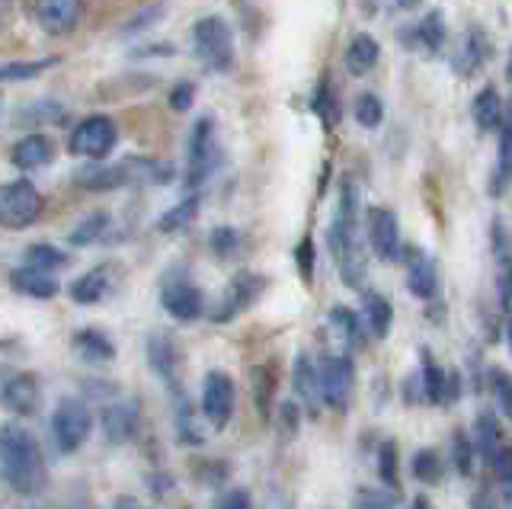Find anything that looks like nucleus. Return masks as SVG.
<instances>
[{"label": "nucleus", "instance_id": "nucleus-13", "mask_svg": "<svg viewBox=\"0 0 512 509\" xmlns=\"http://www.w3.org/2000/svg\"><path fill=\"white\" fill-rule=\"evenodd\" d=\"M100 426L112 445H125L138 436L141 429V404L135 397H125V401H112L100 413Z\"/></svg>", "mask_w": 512, "mask_h": 509}, {"label": "nucleus", "instance_id": "nucleus-21", "mask_svg": "<svg viewBox=\"0 0 512 509\" xmlns=\"http://www.w3.org/2000/svg\"><path fill=\"white\" fill-rule=\"evenodd\" d=\"M10 285H13V292H20L26 298H36V301H52L61 292V282L55 279V273H45V269H36L29 263L13 269Z\"/></svg>", "mask_w": 512, "mask_h": 509}, {"label": "nucleus", "instance_id": "nucleus-11", "mask_svg": "<svg viewBox=\"0 0 512 509\" xmlns=\"http://www.w3.org/2000/svg\"><path fill=\"white\" fill-rule=\"evenodd\" d=\"M368 225H365V234H368V247L378 260L384 263H394L404 257V244H400V225H397V215L391 209H384V205H372L368 209Z\"/></svg>", "mask_w": 512, "mask_h": 509}, {"label": "nucleus", "instance_id": "nucleus-39", "mask_svg": "<svg viewBox=\"0 0 512 509\" xmlns=\"http://www.w3.org/2000/svg\"><path fill=\"white\" fill-rule=\"evenodd\" d=\"M55 65H61V55H52V58H36V61H7V65L0 68V77H4V84L32 81V77H42L45 71H52Z\"/></svg>", "mask_w": 512, "mask_h": 509}, {"label": "nucleus", "instance_id": "nucleus-3", "mask_svg": "<svg viewBox=\"0 0 512 509\" xmlns=\"http://www.w3.org/2000/svg\"><path fill=\"white\" fill-rule=\"evenodd\" d=\"M221 161H224V154H221L218 135H215V119L202 116L196 125H192V135H189L186 177H183L186 189H202L218 173Z\"/></svg>", "mask_w": 512, "mask_h": 509}, {"label": "nucleus", "instance_id": "nucleus-63", "mask_svg": "<svg viewBox=\"0 0 512 509\" xmlns=\"http://www.w3.org/2000/svg\"><path fill=\"white\" fill-rule=\"evenodd\" d=\"M116 509H138V503H135V500H119Z\"/></svg>", "mask_w": 512, "mask_h": 509}, {"label": "nucleus", "instance_id": "nucleus-40", "mask_svg": "<svg viewBox=\"0 0 512 509\" xmlns=\"http://www.w3.org/2000/svg\"><path fill=\"white\" fill-rule=\"evenodd\" d=\"M189 474H192V481L208 487V490H215V487H224L228 484V477H231V465L228 461H221V458H202V461H192L189 465Z\"/></svg>", "mask_w": 512, "mask_h": 509}, {"label": "nucleus", "instance_id": "nucleus-47", "mask_svg": "<svg viewBox=\"0 0 512 509\" xmlns=\"http://www.w3.org/2000/svg\"><path fill=\"white\" fill-rule=\"evenodd\" d=\"M352 509H397V490L391 487H362L352 500Z\"/></svg>", "mask_w": 512, "mask_h": 509}, {"label": "nucleus", "instance_id": "nucleus-27", "mask_svg": "<svg viewBox=\"0 0 512 509\" xmlns=\"http://www.w3.org/2000/svg\"><path fill=\"white\" fill-rule=\"evenodd\" d=\"M144 349H148V365L151 369L167 381V385H173L176 378V365H180V349H176V343L167 337V333H151L148 343H144Z\"/></svg>", "mask_w": 512, "mask_h": 509}, {"label": "nucleus", "instance_id": "nucleus-29", "mask_svg": "<svg viewBox=\"0 0 512 509\" xmlns=\"http://www.w3.org/2000/svg\"><path fill=\"white\" fill-rule=\"evenodd\" d=\"M420 385H423V401L445 407V388H448V372L436 362L429 349H420Z\"/></svg>", "mask_w": 512, "mask_h": 509}, {"label": "nucleus", "instance_id": "nucleus-50", "mask_svg": "<svg viewBox=\"0 0 512 509\" xmlns=\"http://www.w3.org/2000/svg\"><path fill=\"white\" fill-rule=\"evenodd\" d=\"M208 247H212V253L221 260L234 257L237 247H240V231L231 228V225H221V228H215L212 234H208Z\"/></svg>", "mask_w": 512, "mask_h": 509}, {"label": "nucleus", "instance_id": "nucleus-32", "mask_svg": "<svg viewBox=\"0 0 512 509\" xmlns=\"http://www.w3.org/2000/svg\"><path fill=\"white\" fill-rule=\"evenodd\" d=\"M202 417L196 407H192L186 397H180V404H176V413H173V423H176V439L189 449H199L205 445V426H202Z\"/></svg>", "mask_w": 512, "mask_h": 509}, {"label": "nucleus", "instance_id": "nucleus-18", "mask_svg": "<svg viewBox=\"0 0 512 509\" xmlns=\"http://www.w3.org/2000/svg\"><path fill=\"white\" fill-rule=\"evenodd\" d=\"M4 404L16 417H32L42 404V388L39 378L32 372H16L4 381Z\"/></svg>", "mask_w": 512, "mask_h": 509}, {"label": "nucleus", "instance_id": "nucleus-31", "mask_svg": "<svg viewBox=\"0 0 512 509\" xmlns=\"http://www.w3.org/2000/svg\"><path fill=\"white\" fill-rule=\"evenodd\" d=\"M471 439H474V449H477V455L487 461V465H493V458H496V452L503 449V429H500V423H496V417L490 410H484L480 417L474 420V433H471Z\"/></svg>", "mask_w": 512, "mask_h": 509}, {"label": "nucleus", "instance_id": "nucleus-14", "mask_svg": "<svg viewBox=\"0 0 512 509\" xmlns=\"http://www.w3.org/2000/svg\"><path fill=\"white\" fill-rule=\"evenodd\" d=\"M84 0H36V23L48 36H71L84 20Z\"/></svg>", "mask_w": 512, "mask_h": 509}, {"label": "nucleus", "instance_id": "nucleus-48", "mask_svg": "<svg viewBox=\"0 0 512 509\" xmlns=\"http://www.w3.org/2000/svg\"><path fill=\"white\" fill-rule=\"evenodd\" d=\"M490 391H493V401L500 407V413L512 423V375L503 369H490Z\"/></svg>", "mask_w": 512, "mask_h": 509}, {"label": "nucleus", "instance_id": "nucleus-35", "mask_svg": "<svg viewBox=\"0 0 512 509\" xmlns=\"http://www.w3.org/2000/svg\"><path fill=\"white\" fill-rule=\"evenodd\" d=\"M327 324H330L333 330H340V337L346 340V346H352V349H365V343H368L365 327H368V324H362V317H359L356 311H349L346 305H336V308H330V314H327Z\"/></svg>", "mask_w": 512, "mask_h": 509}, {"label": "nucleus", "instance_id": "nucleus-58", "mask_svg": "<svg viewBox=\"0 0 512 509\" xmlns=\"http://www.w3.org/2000/svg\"><path fill=\"white\" fill-rule=\"evenodd\" d=\"M471 509H496L493 493L490 490H477L474 497H471Z\"/></svg>", "mask_w": 512, "mask_h": 509}, {"label": "nucleus", "instance_id": "nucleus-46", "mask_svg": "<svg viewBox=\"0 0 512 509\" xmlns=\"http://www.w3.org/2000/svg\"><path fill=\"white\" fill-rule=\"evenodd\" d=\"M64 119H68V109H64L61 103H55V100H42L36 106H26L23 113H20V122L23 125H39V122L61 125Z\"/></svg>", "mask_w": 512, "mask_h": 509}, {"label": "nucleus", "instance_id": "nucleus-12", "mask_svg": "<svg viewBox=\"0 0 512 509\" xmlns=\"http://www.w3.org/2000/svg\"><path fill=\"white\" fill-rule=\"evenodd\" d=\"M266 289V279L263 276H256V273H237L231 282H228V289H224L221 301H218V308L212 311V324H228L234 321V317L244 314L256 298L263 295Z\"/></svg>", "mask_w": 512, "mask_h": 509}, {"label": "nucleus", "instance_id": "nucleus-53", "mask_svg": "<svg viewBox=\"0 0 512 509\" xmlns=\"http://www.w3.org/2000/svg\"><path fill=\"white\" fill-rule=\"evenodd\" d=\"M215 509H253V500H250V490L244 487H231V490H224Z\"/></svg>", "mask_w": 512, "mask_h": 509}, {"label": "nucleus", "instance_id": "nucleus-62", "mask_svg": "<svg viewBox=\"0 0 512 509\" xmlns=\"http://www.w3.org/2000/svg\"><path fill=\"white\" fill-rule=\"evenodd\" d=\"M416 4H420V0H397V7H400V10H413Z\"/></svg>", "mask_w": 512, "mask_h": 509}, {"label": "nucleus", "instance_id": "nucleus-26", "mask_svg": "<svg viewBox=\"0 0 512 509\" xmlns=\"http://www.w3.org/2000/svg\"><path fill=\"white\" fill-rule=\"evenodd\" d=\"M378 58H381V45L372 36H368V33H356V36H352L349 45H346V55H343L346 71L352 77L372 74V68L378 65Z\"/></svg>", "mask_w": 512, "mask_h": 509}, {"label": "nucleus", "instance_id": "nucleus-57", "mask_svg": "<svg viewBox=\"0 0 512 509\" xmlns=\"http://www.w3.org/2000/svg\"><path fill=\"white\" fill-rule=\"evenodd\" d=\"M461 397V372H448V388H445V407H452Z\"/></svg>", "mask_w": 512, "mask_h": 509}, {"label": "nucleus", "instance_id": "nucleus-5", "mask_svg": "<svg viewBox=\"0 0 512 509\" xmlns=\"http://www.w3.org/2000/svg\"><path fill=\"white\" fill-rule=\"evenodd\" d=\"M93 433V410L80 397H61L52 413V439L61 455H74Z\"/></svg>", "mask_w": 512, "mask_h": 509}, {"label": "nucleus", "instance_id": "nucleus-2", "mask_svg": "<svg viewBox=\"0 0 512 509\" xmlns=\"http://www.w3.org/2000/svg\"><path fill=\"white\" fill-rule=\"evenodd\" d=\"M0 455H4V481L10 490L20 497H39L48 484V468L36 436L23 426L7 423L0 436Z\"/></svg>", "mask_w": 512, "mask_h": 509}, {"label": "nucleus", "instance_id": "nucleus-49", "mask_svg": "<svg viewBox=\"0 0 512 509\" xmlns=\"http://www.w3.org/2000/svg\"><path fill=\"white\" fill-rule=\"evenodd\" d=\"M295 266H298V276L304 279V285H314V273H317V247H314V237L304 234L298 247H295Z\"/></svg>", "mask_w": 512, "mask_h": 509}, {"label": "nucleus", "instance_id": "nucleus-30", "mask_svg": "<svg viewBox=\"0 0 512 509\" xmlns=\"http://www.w3.org/2000/svg\"><path fill=\"white\" fill-rule=\"evenodd\" d=\"M362 317H365L368 330H372V337H378V340L391 337L394 308H391V301L384 298L381 292H365L362 295Z\"/></svg>", "mask_w": 512, "mask_h": 509}, {"label": "nucleus", "instance_id": "nucleus-56", "mask_svg": "<svg viewBox=\"0 0 512 509\" xmlns=\"http://www.w3.org/2000/svg\"><path fill=\"white\" fill-rule=\"evenodd\" d=\"M160 13H164V4H154V7H148V10H141V13H138V20H132L125 29H128V33H138L141 26L157 23V20H160Z\"/></svg>", "mask_w": 512, "mask_h": 509}, {"label": "nucleus", "instance_id": "nucleus-61", "mask_svg": "<svg viewBox=\"0 0 512 509\" xmlns=\"http://www.w3.org/2000/svg\"><path fill=\"white\" fill-rule=\"evenodd\" d=\"M503 333H506V343H509V353H512V311H506V324H503Z\"/></svg>", "mask_w": 512, "mask_h": 509}, {"label": "nucleus", "instance_id": "nucleus-36", "mask_svg": "<svg viewBox=\"0 0 512 509\" xmlns=\"http://www.w3.org/2000/svg\"><path fill=\"white\" fill-rule=\"evenodd\" d=\"M311 109L317 113V119L324 122V129H336L340 125V116H343V109H340V97H336V87L333 81L324 74L317 81L314 87V100H311Z\"/></svg>", "mask_w": 512, "mask_h": 509}, {"label": "nucleus", "instance_id": "nucleus-44", "mask_svg": "<svg viewBox=\"0 0 512 509\" xmlns=\"http://www.w3.org/2000/svg\"><path fill=\"white\" fill-rule=\"evenodd\" d=\"M474 458H477V449H474L471 433H464V429H455V433H452V465H455V471L461 477H471Z\"/></svg>", "mask_w": 512, "mask_h": 509}, {"label": "nucleus", "instance_id": "nucleus-42", "mask_svg": "<svg viewBox=\"0 0 512 509\" xmlns=\"http://www.w3.org/2000/svg\"><path fill=\"white\" fill-rule=\"evenodd\" d=\"M410 474H413L420 484H439V481H442V474H445V465H442L439 452H432V449H420V452H413V461H410Z\"/></svg>", "mask_w": 512, "mask_h": 509}, {"label": "nucleus", "instance_id": "nucleus-60", "mask_svg": "<svg viewBox=\"0 0 512 509\" xmlns=\"http://www.w3.org/2000/svg\"><path fill=\"white\" fill-rule=\"evenodd\" d=\"M407 509H436V506H432V500L429 497H423V493H416V497L410 500V506Z\"/></svg>", "mask_w": 512, "mask_h": 509}, {"label": "nucleus", "instance_id": "nucleus-38", "mask_svg": "<svg viewBox=\"0 0 512 509\" xmlns=\"http://www.w3.org/2000/svg\"><path fill=\"white\" fill-rule=\"evenodd\" d=\"M250 381H253V401H256V410H260V417H263V420H269V413L276 410V407H272V401H276V375H272L269 365H253Z\"/></svg>", "mask_w": 512, "mask_h": 509}, {"label": "nucleus", "instance_id": "nucleus-4", "mask_svg": "<svg viewBox=\"0 0 512 509\" xmlns=\"http://www.w3.org/2000/svg\"><path fill=\"white\" fill-rule=\"evenodd\" d=\"M192 52L212 74H224L234 68V33L228 20L202 17L192 26Z\"/></svg>", "mask_w": 512, "mask_h": 509}, {"label": "nucleus", "instance_id": "nucleus-8", "mask_svg": "<svg viewBox=\"0 0 512 509\" xmlns=\"http://www.w3.org/2000/svg\"><path fill=\"white\" fill-rule=\"evenodd\" d=\"M160 305L164 311L173 317V321H183V324H192L199 321L202 311H205V298H202V289L196 282H192L183 269H176L164 279L160 285Z\"/></svg>", "mask_w": 512, "mask_h": 509}, {"label": "nucleus", "instance_id": "nucleus-64", "mask_svg": "<svg viewBox=\"0 0 512 509\" xmlns=\"http://www.w3.org/2000/svg\"><path fill=\"white\" fill-rule=\"evenodd\" d=\"M506 81L512 84V49H509V65H506Z\"/></svg>", "mask_w": 512, "mask_h": 509}, {"label": "nucleus", "instance_id": "nucleus-20", "mask_svg": "<svg viewBox=\"0 0 512 509\" xmlns=\"http://www.w3.org/2000/svg\"><path fill=\"white\" fill-rule=\"evenodd\" d=\"M493 55V42L487 36L484 26H468V36L461 42V52L455 55V74L458 77H471L474 71H480Z\"/></svg>", "mask_w": 512, "mask_h": 509}, {"label": "nucleus", "instance_id": "nucleus-1", "mask_svg": "<svg viewBox=\"0 0 512 509\" xmlns=\"http://www.w3.org/2000/svg\"><path fill=\"white\" fill-rule=\"evenodd\" d=\"M327 244L346 289H362L368 266L356 231V189H352V180L340 183V205H336V215L327 228Z\"/></svg>", "mask_w": 512, "mask_h": 509}, {"label": "nucleus", "instance_id": "nucleus-45", "mask_svg": "<svg viewBox=\"0 0 512 509\" xmlns=\"http://www.w3.org/2000/svg\"><path fill=\"white\" fill-rule=\"evenodd\" d=\"M352 113H356V122L362 129H378L384 122V103H381V97H375V93H359Z\"/></svg>", "mask_w": 512, "mask_h": 509}, {"label": "nucleus", "instance_id": "nucleus-24", "mask_svg": "<svg viewBox=\"0 0 512 509\" xmlns=\"http://www.w3.org/2000/svg\"><path fill=\"white\" fill-rule=\"evenodd\" d=\"M471 116H474V125L480 132H500L503 122H506V106H503V97L496 93V87H484L474 97L471 103Z\"/></svg>", "mask_w": 512, "mask_h": 509}, {"label": "nucleus", "instance_id": "nucleus-28", "mask_svg": "<svg viewBox=\"0 0 512 509\" xmlns=\"http://www.w3.org/2000/svg\"><path fill=\"white\" fill-rule=\"evenodd\" d=\"M445 39H448V26H445L442 10H432L413 26V42L410 45H413V49H420L423 55H439Z\"/></svg>", "mask_w": 512, "mask_h": 509}, {"label": "nucleus", "instance_id": "nucleus-22", "mask_svg": "<svg viewBox=\"0 0 512 509\" xmlns=\"http://www.w3.org/2000/svg\"><path fill=\"white\" fill-rule=\"evenodd\" d=\"M10 161H13V167H20V170H36V167L52 164L55 161V141L48 135H23L13 145Z\"/></svg>", "mask_w": 512, "mask_h": 509}, {"label": "nucleus", "instance_id": "nucleus-16", "mask_svg": "<svg viewBox=\"0 0 512 509\" xmlns=\"http://www.w3.org/2000/svg\"><path fill=\"white\" fill-rule=\"evenodd\" d=\"M490 247H493V266H496V298L500 308H512V241L503 228V221L496 218L490 228Z\"/></svg>", "mask_w": 512, "mask_h": 509}, {"label": "nucleus", "instance_id": "nucleus-7", "mask_svg": "<svg viewBox=\"0 0 512 509\" xmlns=\"http://www.w3.org/2000/svg\"><path fill=\"white\" fill-rule=\"evenodd\" d=\"M119 145V129L109 116H87L84 122L71 132L68 151L87 161H106Z\"/></svg>", "mask_w": 512, "mask_h": 509}, {"label": "nucleus", "instance_id": "nucleus-23", "mask_svg": "<svg viewBox=\"0 0 512 509\" xmlns=\"http://www.w3.org/2000/svg\"><path fill=\"white\" fill-rule=\"evenodd\" d=\"M109 285H112V273L109 266H96L90 273L77 276L71 285H68V295L74 305H100V301L109 295Z\"/></svg>", "mask_w": 512, "mask_h": 509}, {"label": "nucleus", "instance_id": "nucleus-55", "mask_svg": "<svg viewBox=\"0 0 512 509\" xmlns=\"http://www.w3.org/2000/svg\"><path fill=\"white\" fill-rule=\"evenodd\" d=\"M148 490L154 493L157 500H160V497H167V493L173 490V477H170L167 471H154V474L148 477Z\"/></svg>", "mask_w": 512, "mask_h": 509}, {"label": "nucleus", "instance_id": "nucleus-52", "mask_svg": "<svg viewBox=\"0 0 512 509\" xmlns=\"http://www.w3.org/2000/svg\"><path fill=\"white\" fill-rule=\"evenodd\" d=\"M276 423L282 426L285 436H295L298 433V423H301V410L295 401H279L276 407Z\"/></svg>", "mask_w": 512, "mask_h": 509}, {"label": "nucleus", "instance_id": "nucleus-41", "mask_svg": "<svg viewBox=\"0 0 512 509\" xmlns=\"http://www.w3.org/2000/svg\"><path fill=\"white\" fill-rule=\"evenodd\" d=\"M26 263L36 266V269H45V273H58V269H64L71 263V257L55 244H29Z\"/></svg>", "mask_w": 512, "mask_h": 509}, {"label": "nucleus", "instance_id": "nucleus-19", "mask_svg": "<svg viewBox=\"0 0 512 509\" xmlns=\"http://www.w3.org/2000/svg\"><path fill=\"white\" fill-rule=\"evenodd\" d=\"M292 388L308 410V417H317V407L324 404V397H320V365H314L308 353H298L292 362Z\"/></svg>", "mask_w": 512, "mask_h": 509}, {"label": "nucleus", "instance_id": "nucleus-51", "mask_svg": "<svg viewBox=\"0 0 512 509\" xmlns=\"http://www.w3.org/2000/svg\"><path fill=\"white\" fill-rule=\"evenodd\" d=\"M490 468H493V477L500 481V487L506 493V503L512 506V445H503V449L496 452Z\"/></svg>", "mask_w": 512, "mask_h": 509}, {"label": "nucleus", "instance_id": "nucleus-10", "mask_svg": "<svg viewBox=\"0 0 512 509\" xmlns=\"http://www.w3.org/2000/svg\"><path fill=\"white\" fill-rule=\"evenodd\" d=\"M234 407H237L234 378L228 372L212 369L202 381V413H205V420L212 423V429H224L234 417Z\"/></svg>", "mask_w": 512, "mask_h": 509}, {"label": "nucleus", "instance_id": "nucleus-37", "mask_svg": "<svg viewBox=\"0 0 512 509\" xmlns=\"http://www.w3.org/2000/svg\"><path fill=\"white\" fill-rule=\"evenodd\" d=\"M109 225H112L109 212H90L84 221H77V225L68 231V244L71 247H90V244L100 241V237H106Z\"/></svg>", "mask_w": 512, "mask_h": 509}, {"label": "nucleus", "instance_id": "nucleus-54", "mask_svg": "<svg viewBox=\"0 0 512 509\" xmlns=\"http://www.w3.org/2000/svg\"><path fill=\"white\" fill-rule=\"evenodd\" d=\"M192 100H196V84L192 81H180L170 90V109H176V113H186Z\"/></svg>", "mask_w": 512, "mask_h": 509}, {"label": "nucleus", "instance_id": "nucleus-6", "mask_svg": "<svg viewBox=\"0 0 512 509\" xmlns=\"http://www.w3.org/2000/svg\"><path fill=\"white\" fill-rule=\"evenodd\" d=\"M45 212V199L29 180H10L0 189V221L10 231H23L29 225H36Z\"/></svg>", "mask_w": 512, "mask_h": 509}, {"label": "nucleus", "instance_id": "nucleus-43", "mask_svg": "<svg viewBox=\"0 0 512 509\" xmlns=\"http://www.w3.org/2000/svg\"><path fill=\"white\" fill-rule=\"evenodd\" d=\"M378 477L384 487L400 490V452H397V442H381L378 445Z\"/></svg>", "mask_w": 512, "mask_h": 509}, {"label": "nucleus", "instance_id": "nucleus-9", "mask_svg": "<svg viewBox=\"0 0 512 509\" xmlns=\"http://www.w3.org/2000/svg\"><path fill=\"white\" fill-rule=\"evenodd\" d=\"M352 385H356V362L349 356H327L320 362V397L336 413H343L352 401Z\"/></svg>", "mask_w": 512, "mask_h": 509}, {"label": "nucleus", "instance_id": "nucleus-25", "mask_svg": "<svg viewBox=\"0 0 512 509\" xmlns=\"http://www.w3.org/2000/svg\"><path fill=\"white\" fill-rule=\"evenodd\" d=\"M71 346H74V353L84 359V362H93V365H103V362H112L116 359V343H112L103 330H96V327H84V330H77L74 337H71Z\"/></svg>", "mask_w": 512, "mask_h": 509}, {"label": "nucleus", "instance_id": "nucleus-59", "mask_svg": "<svg viewBox=\"0 0 512 509\" xmlns=\"http://www.w3.org/2000/svg\"><path fill=\"white\" fill-rule=\"evenodd\" d=\"M154 58V55H173V45H144V49H135V58Z\"/></svg>", "mask_w": 512, "mask_h": 509}, {"label": "nucleus", "instance_id": "nucleus-15", "mask_svg": "<svg viewBox=\"0 0 512 509\" xmlns=\"http://www.w3.org/2000/svg\"><path fill=\"white\" fill-rule=\"evenodd\" d=\"M404 269H407V289L413 298L432 301L439 295V269L436 260L426 257L420 247H404Z\"/></svg>", "mask_w": 512, "mask_h": 509}, {"label": "nucleus", "instance_id": "nucleus-17", "mask_svg": "<svg viewBox=\"0 0 512 509\" xmlns=\"http://www.w3.org/2000/svg\"><path fill=\"white\" fill-rule=\"evenodd\" d=\"M122 186H164L176 177L173 164L157 161V157H125L116 164Z\"/></svg>", "mask_w": 512, "mask_h": 509}, {"label": "nucleus", "instance_id": "nucleus-34", "mask_svg": "<svg viewBox=\"0 0 512 509\" xmlns=\"http://www.w3.org/2000/svg\"><path fill=\"white\" fill-rule=\"evenodd\" d=\"M512 186V106L500 129V145H496V170H493V196L506 193Z\"/></svg>", "mask_w": 512, "mask_h": 509}, {"label": "nucleus", "instance_id": "nucleus-33", "mask_svg": "<svg viewBox=\"0 0 512 509\" xmlns=\"http://www.w3.org/2000/svg\"><path fill=\"white\" fill-rule=\"evenodd\" d=\"M199 209H202V196L189 193L186 199H180L173 209H167L164 215L157 218V231L160 234H180V231L192 228V221L199 218Z\"/></svg>", "mask_w": 512, "mask_h": 509}]
</instances>
